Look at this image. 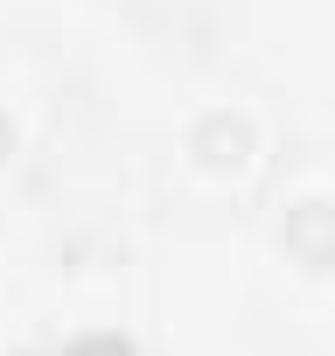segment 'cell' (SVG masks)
Here are the masks:
<instances>
[{
  "label": "cell",
  "instance_id": "6da1fadb",
  "mask_svg": "<svg viewBox=\"0 0 335 356\" xmlns=\"http://www.w3.org/2000/svg\"><path fill=\"white\" fill-rule=\"evenodd\" d=\"M279 245H286V259H300L307 273H328V266H335V203H328V196H300V203L279 217Z\"/></svg>",
  "mask_w": 335,
  "mask_h": 356
},
{
  "label": "cell",
  "instance_id": "3957f363",
  "mask_svg": "<svg viewBox=\"0 0 335 356\" xmlns=\"http://www.w3.org/2000/svg\"><path fill=\"white\" fill-rule=\"evenodd\" d=\"M8 154H15V119L0 112V161H8Z\"/></svg>",
  "mask_w": 335,
  "mask_h": 356
},
{
  "label": "cell",
  "instance_id": "7a4b0ae2",
  "mask_svg": "<svg viewBox=\"0 0 335 356\" xmlns=\"http://www.w3.org/2000/svg\"><path fill=\"white\" fill-rule=\"evenodd\" d=\"M189 154H196L203 168H238V161L252 154V119H245V112H203V119L189 126Z\"/></svg>",
  "mask_w": 335,
  "mask_h": 356
}]
</instances>
